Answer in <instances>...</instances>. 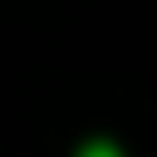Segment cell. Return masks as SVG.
<instances>
[{"instance_id": "6da1fadb", "label": "cell", "mask_w": 157, "mask_h": 157, "mask_svg": "<svg viewBox=\"0 0 157 157\" xmlns=\"http://www.w3.org/2000/svg\"><path fill=\"white\" fill-rule=\"evenodd\" d=\"M78 157H123V147L108 142V137H88V142L78 147Z\"/></svg>"}]
</instances>
